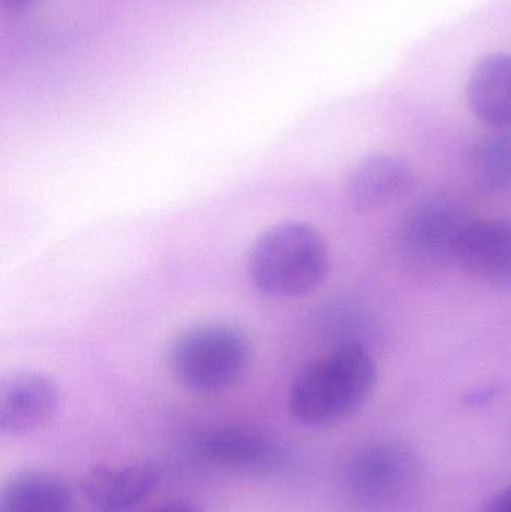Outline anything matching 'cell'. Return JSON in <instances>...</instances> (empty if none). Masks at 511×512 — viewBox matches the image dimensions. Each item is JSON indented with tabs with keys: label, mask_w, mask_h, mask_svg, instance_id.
Masks as SVG:
<instances>
[{
	"label": "cell",
	"mask_w": 511,
	"mask_h": 512,
	"mask_svg": "<svg viewBox=\"0 0 511 512\" xmlns=\"http://www.w3.org/2000/svg\"><path fill=\"white\" fill-rule=\"evenodd\" d=\"M378 367L357 343L335 346L306 364L288 396L291 414L302 424L326 427L341 423L368 402L377 387Z\"/></svg>",
	"instance_id": "cell-1"
},
{
	"label": "cell",
	"mask_w": 511,
	"mask_h": 512,
	"mask_svg": "<svg viewBox=\"0 0 511 512\" xmlns=\"http://www.w3.org/2000/svg\"><path fill=\"white\" fill-rule=\"evenodd\" d=\"M329 271L326 240L303 222L273 225L255 240L249 252V279L266 297L308 294L326 280Z\"/></svg>",
	"instance_id": "cell-2"
},
{
	"label": "cell",
	"mask_w": 511,
	"mask_h": 512,
	"mask_svg": "<svg viewBox=\"0 0 511 512\" xmlns=\"http://www.w3.org/2000/svg\"><path fill=\"white\" fill-rule=\"evenodd\" d=\"M251 357V340L242 328L228 322H201L174 337L168 367L177 384L209 396L236 385Z\"/></svg>",
	"instance_id": "cell-3"
},
{
	"label": "cell",
	"mask_w": 511,
	"mask_h": 512,
	"mask_svg": "<svg viewBox=\"0 0 511 512\" xmlns=\"http://www.w3.org/2000/svg\"><path fill=\"white\" fill-rule=\"evenodd\" d=\"M419 471V459L408 445L377 442L351 457L347 483L359 501L377 507L401 499L413 487Z\"/></svg>",
	"instance_id": "cell-4"
},
{
	"label": "cell",
	"mask_w": 511,
	"mask_h": 512,
	"mask_svg": "<svg viewBox=\"0 0 511 512\" xmlns=\"http://www.w3.org/2000/svg\"><path fill=\"white\" fill-rule=\"evenodd\" d=\"M59 385L38 370H14L0 381V433L24 436L47 426L59 411Z\"/></svg>",
	"instance_id": "cell-5"
},
{
	"label": "cell",
	"mask_w": 511,
	"mask_h": 512,
	"mask_svg": "<svg viewBox=\"0 0 511 512\" xmlns=\"http://www.w3.org/2000/svg\"><path fill=\"white\" fill-rule=\"evenodd\" d=\"M197 450L206 462L231 471H273L284 460V451L272 436L242 426H222L201 433Z\"/></svg>",
	"instance_id": "cell-6"
},
{
	"label": "cell",
	"mask_w": 511,
	"mask_h": 512,
	"mask_svg": "<svg viewBox=\"0 0 511 512\" xmlns=\"http://www.w3.org/2000/svg\"><path fill=\"white\" fill-rule=\"evenodd\" d=\"M452 259L471 276L511 285V219L468 221Z\"/></svg>",
	"instance_id": "cell-7"
},
{
	"label": "cell",
	"mask_w": 511,
	"mask_h": 512,
	"mask_svg": "<svg viewBox=\"0 0 511 512\" xmlns=\"http://www.w3.org/2000/svg\"><path fill=\"white\" fill-rule=\"evenodd\" d=\"M162 480L155 462L122 466H98L83 477V492L93 507L102 512H125L149 498Z\"/></svg>",
	"instance_id": "cell-8"
},
{
	"label": "cell",
	"mask_w": 511,
	"mask_h": 512,
	"mask_svg": "<svg viewBox=\"0 0 511 512\" xmlns=\"http://www.w3.org/2000/svg\"><path fill=\"white\" fill-rule=\"evenodd\" d=\"M414 180L413 168L404 159L369 155L351 171L348 195L360 212H377L407 197Z\"/></svg>",
	"instance_id": "cell-9"
},
{
	"label": "cell",
	"mask_w": 511,
	"mask_h": 512,
	"mask_svg": "<svg viewBox=\"0 0 511 512\" xmlns=\"http://www.w3.org/2000/svg\"><path fill=\"white\" fill-rule=\"evenodd\" d=\"M467 101L474 116L497 129H511V54L492 53L483 57L467 84Z\"/></svg>",
	"instance_id": "cell-10"
},
{
	"label": "cell",
	"mask_w": 511,
	"mask_h": 512,
	"mask_svg": "<svg viewBox=\"0 0 511 512\" xmlns=\"http://www.w3.org/2000/svg\"><path fill=\"white\" fill-rule=\"evenodd\" d=\"M467 222L452 204L429 201L408 213L402 227V240L414 255L452 258L456 240Z\"/></svg>",
	"instance_id": "cell-11"
},
{
	"label": "cell",
	"mask_w": 511,
	"mask_h": 512,
	"mask_svg": "<svg viewBox=\"0 0 511 512\" xmlns=\"http://www.w3.org/2000/svg\"><path fill=\"white\" fill-rule=\"evenodd\" d=\"M0 512H72L71 490L50 472H20L3 486Z\"/></svg>",
	"instance_id": "cell-12"
},
{
	"label": "cell",
	"mask_w": 511,
	"mask_h": 512,
	"mask_svg": "<svg viewBox=\"0 0 511 512\" xmlns=\"http://www.w3.org/2000/svg\"><path fill=\"white\" fill-rule=\"evenodd\" d=\"M480 182L494 192H511V129L483 138L474 153Z\"/></svg>",
	"instance_id": "cell-13"
},
{
	"label": "cell",
	"mask_w": 511,
	"mask_h": 512,
	"mask_svg": "<svg viewBox=\"0 0 511 512\" xmlns=\"http://www.w3.org/2000/svg\"><path fill=\"white\" fill-rule=\"evenodd\" d=\"M485 512H511V487L498 493V495L489 502Z\"/></svg>",
	"instance_id": "cell-14"
},
{
	"label": "cell",
	"mask_w": 511,
	"mask_h": 512,
	"mask_svg": "<svg viewBox=\"0 0 511 512\" xmlns=\"http://www.w3.org/2000/svg\"><path fill=\"white\" fill-rule=\"evenodd\" d=\"M150 512H201L195 505L189 504V502L176 501L170 502V504L162 505V507L156 508V510Z\"/></svg>",
	"instance_id": "cell-15"
},
{
	"label": "cell",
	"mask_w": 511,
	"mask_h": 512,
	"mask_svg": "<svg viewBox=\"0 0 511 512\" xmlns=\"http://www.w3.org/2000/svg\"><path fill=\"white\" fill-rule=\"evenodd\" d=\"M3 5L11 11H24L35 5L36 0H2Z\"/></svg>",
	"instance_id": "cell-16"
}]
</instances>
